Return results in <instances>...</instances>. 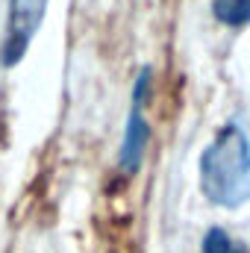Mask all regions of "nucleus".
Segmentation results:
<instances>
[{
  "label": "nucleus",
  "instance_id": "nucleus-1",
  "mask_svg": "<svg viewBox=\"0 0 250 253\" xmlns=\"http://www.w3.org/2000/svg\"><path fill=\"white\" fill-rule=\"evenodd\" d=\"M200 189L215 206L236 209L250 197V141L227 124L200 156Z\"/></svg>",
  "mask_w": 250,
  "mask_h": 253
},
{
  "label": "nucleus",
  "instance_id": "nucleus-2",
  "mask_svg": "<svg viewBox=\"0 0 250 253\" xmlns=\"http://www.w3.org/2000/svg\"><path fill=\"white\" fill-rule=\"evenodd\" d=\"M47 0H9V24H6V44L3 65H15L30 47L36 30L44 21Z\"/></svg>",
  "mask_w": 250,
  "mask_h": 253
},
{
  "label": "nucleus",
  "instance_id": "nucleus-3",
  "mask_svg": "<svg viewBox=\"0 0 250 253\" xmlns=\"http://www.w3.org/2000/svg\"><path fill=\"white\" fill-rule=\"evenodd\" d=\"M147 138H150V126L141 118V106H132L129 121H126L124 144H121V168H124L126 174H135L138 171L141 156H144V147H147Z\"/></svg>",
  "mask_w": 250,
  "mask_h": 253
},
{
  "label": "nucleus",
  "instance_id": "nucleus-4",
  "mask_svg": "<svg viewBox=\"0 0 250 253\" xmlns=\"http://www.w3.org/2000/svg\"><path fill=\"white\" fill-rule=\"evenodd\" d=\"M212 9L227 27H245L250 21V0H212Z\"/></svg>",
  "mask_w": 250,
  "mask_h": 253
},
{
  "label": "nucleus",
  "instance_id": "nucleus-5",
  "mask_svg": "<svg viewBox=\"0 0 250 253\" xmlns=\"http://www.w3.org/2000/svg\"><path fill=\"white\" fill-rule=\"evenodd\" d=\"M203 253H248L239 242H233L224 230H209L206 239H203Z\"/></svg>",
  "mask_w": 250,
  "mask_h": 253
},
{
  "label": "nucleus",
  "instance_id": "nucleus-6",
  "mask_svg": "<svg viewBox=\"0 0 250 253\" xmlns=\"http://www.w3.org/2000/svg\"><path fill=\"white\" fill-rule=\"evenodd\" d=\"M147 88H150V68H141V74L135 80V91H132V106H144Z\"/></svg>",
  "mask_w": 250,
  "mask_h": 253
}]
</instances>
